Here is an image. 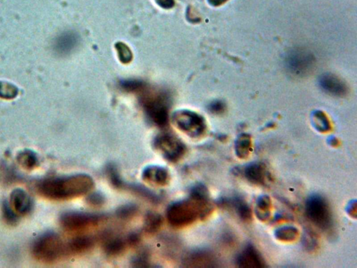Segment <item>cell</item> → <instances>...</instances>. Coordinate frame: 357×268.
Masks as SVG:
<instances>
[{"label":"cell","mask_w":357,"mask_h":268,"mask_svg":"<svg viewBox=\"0 0 357 268\" xmlns=\"http://www.w3.org/2000/svg\"><path fill=\"white\" fill-rule=\"evenodd\" d=\"M95 186L93 179L86 174L63 178L45 179L38 186L40 194L54 201H66L87 194Z\"/></svg>","instance_id":"obj_1"},{"label":"cell","mask_w":357,"mask_h":268,"mask_svg":"<svg viewBox=\"0 0 357 268\" xmlns=\"http://www.w3.org/2000/svg\"><path fill=\"white\" fill-rule=\"evenodd\" d=\"M211 212L208 198H199L191 195L189 199L174 203L167 210L169 224L175 228H184L203 219Z\"/></svg>","instance_id":"obj_2"},{"label":"cell","mask_w":357,"mask_h":268,"mask_svg":"<svg viewBox=\"0 0 357 268\" xmlns=\"http://www.w3.org/2000/svg\"><path fill=\"white\" fill-rule=\"evenodd\" d=\"M144 112L157 126L165 127L168 123L170 96L163 90L149 89L147 84L139 92Z\"/></svg>","instance_id":"obj_3"},{"label":"cell","mask_w":357,"mask_h":268,"mask_svg":"<svg viewBox=\"0 0 357 268\" xmlns=\"http://www.w3.org/2000/svg\"><path fill=\"white\" fill-rule=\"evenodd\" d=\"M32 254L40 262L54 263L66 256V244L56 234H45L34 243Z\"/></svg>","instance_id":"obj_4"},{"label":"cell","mask_w":357,"mask_h":268,"mask_svg":"<svg viewBox=\"0 0 357 268\" xmlns=\"http://www.w3.org/2000/svg\"><path fill=\"white\" fill-rule=\"evenodd\" d=\"M308 218L318 228L329 230L333 224L332 214L327 201L319 196H313L306 202Z\"/></svg>","instance_id":"obj_5"},{"label":"cell","mask_w":357,"mask_h":268,"mask_svg":"<svg viewBox=\"0 0 357 268\" xmlns=\"http://www.w3.org/2000/svg\"><path fill=\"white\" fill-rule=\"evenodd\" d=\"M173 121L180 131L192 138H198L204 134L206 124L204 118L198 113L182 110L175 112Z\"/></svg>","instance_id":"obj_6"},{"label":"cell","mask_w":357,"mask_h":268,"mask_svg":"<svg viewBox=\"0 0 357 268\" xmlns=\"http://www.w3.org/2000/svg\"><path fill=\"white\" fill-rule=\"evenodd\" d=\"M154 147L172 163L178 162L186 152V145L182 141L171 134L159 135L154 140Z\"/></svg>","instance_id":"obj_7"},{"label":"cell","mask_w":357,"mask_h":268,"mask_svg":"<svg viewBox=\"0 0 357 268\" xmlns=\"http://www.w3.org/2000/svg\"><path fill=\"white\" fill-rule=\"evenodd\" d=\"M314 56L306 50H290L285 57V64L287 69L295 76H308L312 72L315 66Z\"/></svg>","instance_id":"obj_8"},{"label":"cell","mask_w":357,"mask_h":268,"mask_svg":"<svg viewBox=\"0 0 357 268\" xmlns=\"http://www.w3.org/2000/svg\"><path fill=\"white\" fill-rule=\"evenodd\" d=\"M102 217L95 214L84 212H71L65 213L60 218V224L66 231L78 233L96 227L99 224Z\"/></svg>","instance_id":"obj_9"},{"label":"cell","mask_w":357,"mask_h":268,"mask_svg":"<svg viewBox=\"0 0 357 268\" xmlns=\"http://www.w3.org/2000/svg\"><path fill=\"white\" fill-rule=\"evenodd\" d=\"M319 83L324 92L335 97H344L348 92V88L345 82L334 74L322 75L319 78Z\"/></svg>","instance_id":"obj_10"},{"label":"cell","mask_w":357,"mask_h":268,"mask_svg":"<svg viewBox=\"0 0 357 268\" xmlns=\"http://www.w3.org/2000/svg\"><path fill=\"white\" fill-rule=\"evenodd\" d=\"M142 178L147 184L155 186H166L170 180L168 170L159 165H149L144 168Z\"/></svg>","instance_id":"obj_11"},{"label":"cell","mask_w":357,"mask_h":268,"mask_svg":"<svg viewBox=\"0 0 357 268\" xmlns=\"http://www.w3.org/2000/svg\"><path fill=\"white\" fill-rule=\"evenodd\" d=\"M9 205L18 216L25 215L32 208L30 196L24 190L20 189H15L11 193Z\"/></svg>","instance_id":"obj_12"},{"label":"cell","mask_w":357,"mask_h":268,"mask_svg":"<svg viewBox=\"0 0 357 268\" xmlns=\"http://www.w3.org/2000/svg\"><path fill=\"white\" fill-rule=\"evenodd\" d=\"M94 245L88 236L76 237L66 244V256H76L89 251Z\"/></svg>","instance_id":"obj_13"},{"label":"cell","mask_w":357,"mask_h":268,"mask_svg":"<svg viewBox=\"0 0 357 268\" xmlns=\"http://www.w3.org/2000/svg\"><path fill=\"white\" fill-rule=\"evenodd\" d=\"M238 263L240 267L261 268L265 266L262 258L252 246L245 248L238 257Z\"/></svg>","instance_id":"obj_14"},{"label":"cell","mask_w":357,"mask_h":268,"mask_svg":"<svg viewBox=\"0 0 357 268\" xmlns=\"http://www.w3.org/2000/svg\"><path fill=\"white\" fill-rule=\"evenodd\" d=\"M265 167L261 164H253L245 169V177L251 183L256 185L264 184L266 180Z\"/></svg>","instance_id":"obj_15"},{"label":"cell","mask_w":357,"mask_h":268,"mask_svg":"<svg viewBox=\"0 0 357 268\" xmlns=\"http://www.w3.org/2000/svg\"><path fill=\"white\" fill-rule=\"evenodd\" d=\"M212 261V256L209 253L205 251H196L186 257L184 263L187 267H204L209 266Z\"/></svg>","instance_id":"obj_16"},{"label":"cell","mask_w":357,"mask_h":268,"mask_svg":"<svg viewBox=\"0 0 357 268\" xmlns=\"http://www.w3.org/2000/svg\"><path fill=\"white\" fill-rule=\"evenodd\" d=\"M126 245H128L126 240L119 238H110L105 242L103 250L108 256L115 257L124 252Z\"/></svg>","instance_id":"obj_17"},{"label":"cell","mask_w":357,"mask_h":268,"mask_svg":"<svg viewBox=\"0 0 357 268\" xmlns=\"http://www.w3.org/2000/svg\"><path fill=\"white\" fill-rule=\"evenodd\" d=\"M79 42L77 35L72 32H67L61 36L58 40L57 46L58 51L61 53H69L76 48Z\"/></svg>","instance_id":"obj_18"},{"label":"cell","mask_w":357,"mask_h":268,"mask_svg":"<svg viewBox=\"0 0 357 268\" xmlns=\"http://www.w3.org/2000/svg\"><path fill=\"white\" fill-rule=\"evenodd\" d=\"M163 219L161 215L156 212H149L144 222V230L147 233H155L163 225Z\"/></svg>","instance_id":"obj_19"},{"label":"cell","mask_w":357,"mask_h":268,"mask_svg":"<svg viewBox=\"0 0 357 268\" xmlns=\"http://www.w3.org/2000/svg\"><path fill=\"white\" fill-rule=\"evenodd\" d=\"M17 161L22 168L32 170L38 164V159L35 152L31 150H25L18 155Z\"/></svg>","instance_id":"obj_20"},{"label":"cell","mask_w":357,"mask_h":268,"mask_svg":"<svg viewBox=\"0 0 357 268\" xmlns=\"http://www.w3.org/2000/svg\"><path fill=\"white\" fill-rule=\"evenodd\" d=\"M251 139L248 135H241L236 144V150L238 157L245 158L249 152Z\"/></svg>","instance_id":"obj_21"},{"label":"cell","mask_w":357,"mask_h":268,"mask_svg":"<svg viewBox=\"0 0 357 268\" xmlns=\"http://www.w3.org/2000/svg\"><path fill=\"white\" fill-rule=\"evenodd\" d=\"M118 58L123 64H128L131 62L133 59V53L129 47L122 42H118L115 44Z\"/></svg>","instance_id":"obj_22"},{"label":"cell","mask_w":357,"mask_h":268,"mask_svg":"<svg viewBox=\"0 0 357 268\" xmlns=\"http://www.w3.org/2000/svg\"><path fill=\"white\" fill-rule=\"evenodd\" d=\"M234 207L236 209L237 212L240 218L245 222L250 220L251 218V210L247 204L242 200L238 199L233 201Z\"/></svg>","instance_id":"obj_23"},{"label":"cell","mask_w":357,"mask_h":268,"mask_svg":"<svg viewBox=\"0 0 357 268\" xmlns=\"http://www.w3.org/2000/svg\"><path fill=\"white\" fill-rule=\"evenodd\" d=\"M138 212V208L134 205H126L121 206L117 211V215L121 219H130L133 218Z\"/></svg>","instance_id":"obj_24"},{"label":"cell","mask_w":357,"mask_h":268,"mask_svg":"<svg viewBox=\"0 0 357 268\" xmlns=\"http://www.w3.org/2000/svg\"><path fill=\"white\" fill-rule=\"evenodd\" d=\"M18 95V89L7 82H0V97L6 100L14 98Z\"/></svg>","instance_id":"obj_25"},{"label":"cell","mask_w":357,"mask_h":268,"mask_svg":"<svg viewBox=\"0 0 357 268\" xmlns=\"http://www.w3.org/2000/svg\"><path fill=\"white\" fill-rule=\"evenodd\" d=\"M121 87L127 92H134V93H139L146 83L141 81H136V80H129V81H123L121 83Z\"/></svg>","instance_id":"obj_26"},{"label":"cell","mask_w":357,"mask_h":268,"mask_svg":"<svg viewBox=\"0 0 357 268\" xmlns=\"http://www.w3.org/2000/svg\"><path fill=\"white\" fill-rule=\"evenodd\" d=\"M107 174L108 175L110 183L115 186V188L120 189L123 186V183L121 181L118 170L113 165H108L107 168Z\"/></svg>","instance_id":"obj_27"},{"label":"cell","mask_w":357,"mask_h":268,"mask_svg":"<svg viewBox=\"0 0 357 268\" xmlns=\"http://www.w3.org/2000/svg\"><path fill=\"white\" fill-rule=\"evenodd\" d=\"M3 217L8 224H14L17 222L19 216L12 210L9 204L5 203L3 206Z\"/></svg>","instance_id":"obj_28"},{"label":"cell","mask_w":357,"mask_h":268,"mask_svg":"<svg viewBox=\"0 0 357 268\" xmlns=\"http://www.w3.org/2000/svg\"><path fill=\"white\" fill-rule=\"evenodd\" d=\"M87 202L89 206H92V207H99L104 204L105 198L99 193H94V194L89 195L87 197Z\"/></svg>","instance_id":"obj_29"},{"label":"cell","mask_w":357,"mask_h":268,"mask_svg":"<svg viewBox=\"0 0 357 268\" xmlns=\"http://www.w3.org/2000/svg\"><path fill=\"white\" fill-rule=\"evenodd\" d=\"M315 122L317 124L318 129L322 130V131H326L329 129V123H328L327 118L324 117V114L322 113H317L315 115Z\"/></svg>","instance_id":"obj_30"},{"label":"cell","mask_w":357,"mask_h":268,"mask_svg":"<svg viewBox=\"0 0 357 268\" xmlns=\"http://www.w3.org/2000/svg\"><path fill=\"white\" fill-rule=\"evenodd\" d=\"M209 109L211 113H214V114H220V113H223L225 110V105L223 102L217 101V102L211 103L209 106Z\"/></svg>","instance_id":"obj_31"},{"label":"cell","mask_w":357,"mask_h":268,"mask_svg":"<svg viewBox=\"0 0 357 268\" xmlns=\"http://www.w3.org/2000/svg\"><path fill=\"white\" fill-rule=\"evenodd\" d=\"M283 234H285V235H284L280 239H283V240H291L292 237L295 238V235H297V230H295V228H284L278 230V235H283Z\"/></svg>","instance_id":"obj_32"},{"label":"cell","mask_w":357,"mask_h":268,"mask_svg":"<svg viewBox=\"0 0 357 268\" xmlns=\"http://www.w3.org/2000/svg\"><path fill=\"white\" fill-rule=\"evenodd\" d=\"M134 263L137 267H147V266H149L148 258L144 254L139 255V256L136 257Z\"/></svg>","instance_id":"obj_33"},{"label":"cell","mask_w":357,"mask_h":268,"mask_svg":"<svg viewBox=\"0 0 357 268\" xmlns=\"http://www.w3.org/2000/svg\"><path fill=\"white\" fill-rule=\"evenodd\" d=\"M157 4L163 9H170L175 5V0H155Z\"/></svg>","instance_id":"obj_34"},{"label":"cell","mask_w":357,"mask_h":268,"mask_svg":"<svg viewBox=\"0 0 357 268\" xmlns=\"http://www.w3.org/2000/svg\"><path fill=\"white\" fill-rule=\"evenodd\" d=\"M126 240L128 245L134 246V245H138L139 242L140 241V237H139V234L132 233L128 236Z\"/></svg>","instance_id":"obj_35"},{"label":"cell","mask_w":357,"mask_h":268,"mask_svg":"<svg viewBox=\"0 0 357 268\" xmlns=\"http://www.w3.org/2000/svg\"><path fill=\"white\" fill-rule=\"evenodd\" d=\"M225 1H226V0H209V2L210 3V4H212V5L218 6L220 5V4H223Z\"/></svg>","instance_id":"obj_36"}]
</instances>
